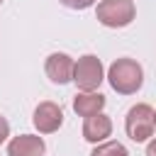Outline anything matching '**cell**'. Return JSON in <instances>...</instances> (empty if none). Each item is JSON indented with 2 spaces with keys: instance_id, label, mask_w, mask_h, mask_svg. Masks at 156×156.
Segmentation results:
<instances>
[{
  "instance_id": "obj_1",
  "label": "cell",
  "mask_w": 156,
  "mask_h": 156,
  "mask_svg": "<svg viewBox=\"0 0 156 156\" xmlns=\"http://www.w3.org/2000/svg\"><path fill=\"white\" fill-rule=\"evenodd\" d=\"M107 80H110L112 90H117L119 95H132L141 88L144 71L134 58H117L107 71Z\"/></svg>"
},
{
  "instance_id": "obj_2",
  "label": "cell",
  "mask_w": 156,
  "mask_h": 156,
  "mask_svg": "<svg viewBox=\"0 0 156 156\" xmlns=\"http://www.w3.org/2000/svg\"><path fill=\"white\" fill-rule=\"evenodd\" d=\"M95 15H98L100 24L117 29V27H127L134 20L136 7H134L132 0H102V2H98Z\"/></svg>"
},
{
  "instance_id": "obj_3",
  "label": "cell",
  "mask_w": 156,
  "mask_h": 156,
  "mask_svg": "<svg viewBox=\"0 0 156 156\" xmlns=\"http://www.w3.org/2000/svg\"><path fill=\"white\" fill-rule=\"evenodd\" d=\"M124 129L129 134L132 141H146L151 134H154V110L146 105V102H139L134 105L129 112H127V119H124Z\"/></svg>"
},
{
  "instance_id": "obj_4",
  "label": "cell",
  "mask_w": 156,
  "mask_h": 156,
  "mask_svg": "<svg viewBox=\"0 0 156 156\" xmlns=\"http://www.w3.org/2000/svg\"><path fill=\"white\" fill-rule=\"evenodd\" d=\"M102 63L98 56L85 54L78 58V63H73V83L83 90V93H93L100 83H102Z\"/></svg>"
},
{
  "instance_id": "obj_5",
  "label": "cell",
  "mask_w": 156,
  "mask_h": 156,
  "mask_svg": "<svg viewBox=\"0 0 156 156\" xmlns=\"http://www.w3.org/2000/svg\"><path fill=\"white\" fill-rule=\"evenodd\" d=\"M32 122H34V127H37L41 134H51V132H56V129L63 124V110H61L56 102L44 100V102L37 105Z\"/></svg>"
},
{
  "instance_id": "obj_6",
  "label": "cell",
  "mask_w": 156,
  "mask_h": 156,
  "mask_svg": "<svg viewBox=\"0 0 156 156\" xmlns=\"http://www.w3.org/2000/svg\"><path fill=\"white\" fill-rule=\"evenodd\" d=\"M46 76L58 85L73 80V58L68 54H51L46 58Z\"/></svg>"
},
{
  "instance_id": "obj_7",
  "label": "cell",
  "mask_w": 156,
  "mask_h": 156,
  "mask_svg": "<svg viewBox=\"0 0 156 156\" xmlns=\"http://www.w3.org/2000/svg\"><path fill=\"white\" fill-rule=\"evenodd\" d=\"M44 151H46L44 139L34 134H20L7 144L10 156H44Z\"/></svg>"
},
{
  "instance_id": "obj_8",
  "label": "cell",
  "mask_w": 156,
  "mask_h": 156,
  "mask_svg": "<svg viewBox=\"0 0 156 156\" xmlns=\"http://www.w3.org/2000/svg\"><path fill=\"white\" fill-rule=\"evenodd\" d=\"M112 134V119L102 112L93 115V117H85V124H83V136L93 144L98 141H105L107 136Z\"/></svg>"
},
{
  "instance_id": "obj_9",
  "label": "cell",
  "mask_w": 156,
  "mask_h": 156,
  "mask_svg": "<svg viewBox=\"0 0 156 156\" xmlns=\"http://www.w3.org/2000/svg\"><path fill=\"white\" fill-rule=\"evenodd\" d=\"M105 107V95L100 93H78L73 98V110L80 117H93Z\"/></svg>"
},
{
  "instance_id": "obj_10",
  "label": "cell",
  "mask_w": 156,
  "mask_h": 156,
  "mask_svg": "<svg viewBox=\"0 0 156 156\" xmlns=\"http://www.w3.org/2000/svg\"><path fill=\"white\" fill-rule=\"evenodd\" d=\"M90 156H129V151H127L119 141H105V144L95 146Z\"/></svg>"
},
{
  "instance_id": "obj_11",
  "label": "cell",
  "mask_w": 156,
  "mask_h": 156,
  "mask_svg": "<svg viewBox=\"0 0 156 156\" xmlns=\"http://www.w3.org/2000/svg\"><path fill=\"white\" fill-rule=\"evenodd\" d=\"M66 7H71V10H85V7H90V5H95L98 0H61Z\"/></svg>"
},
{
  "instance_id": "obj_12",
  "label": "cell",
  "mask_w": 156,
  "mask_h": 156,
  "mask_svg": "<svg viewBox=\"0 0 156 156\" xmlns=\"http://www.w3.org/2000/svg\"><path fill=\"white\" fill-rule=\"evenodd\" d=\"M7 136H10V124H7L5 117H0V144H2Z\"/></svg>"
},
{
  "instance_id": "obj_13",
  "label": "cell",
  "mask_w": 156,
  "mask_h": 156,
  "mask_svg": "<svg viewBox=\"0 0 156 156\" xmlns=\"http://www.w3.org/2000/svg\"><path fill=\"white\" fill-rule=\"evenodd\" d=\"M146 156H156V139H154V141L146 146Z\"/></svg>"
},
{
  "instance_id": "obj_14",
  "label": "cell",
  "mask_w": 156,
  "mask_h": 156,
  "mask_svg": "<svg viewBox=\"0 0 156 156\" xmlns=\"http://www.w3.org/2000/svg\"><path fill=\"white\" fill-rule=\"evenodd\" d=\"M154 127H156V112H154Z\"/></svg>"
},
{
  "instance_id": "obj_15",
  "label": "cell",
  "mask_w": 156,
  "mask_h": 156,
  "mask_svg": "<svg viewBox=\"0 0 156 156\" xmlns=\"http://www.w3.org/2000/svg\"><path fill=\"white\" fill-rule=\"evenodd\" d=\"M0 2H2V0H0Z\"/></svg>"
}]
</instances>
